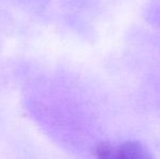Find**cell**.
I'll list each match as a JSON object with an SVG mask.
<instances>
[{"label":"cell","mask_w":160,"mask_h":159,"mask_svg":"<svg viewBox=\"0 0 160 159\" xmlns=\"http://www.w3.org/2000/svg\"><path fill=\"white\" fill-rule=\"evenodd\" d=\"M97 159H154L147 147L137 141H127L114 146L102 142L95 149Z\"/></svg>","instance_id":"cell-1"}]
</instances>
